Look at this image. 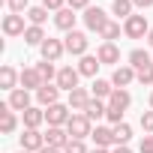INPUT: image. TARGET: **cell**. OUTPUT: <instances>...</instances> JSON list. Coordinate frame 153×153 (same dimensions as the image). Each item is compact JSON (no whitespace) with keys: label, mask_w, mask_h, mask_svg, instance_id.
<instances>
[{"label":"cell","mask_w":153,"mask_h":153,"mask_svg":"<svg viewBox=\"0 0 153 153\" xmlns=\"http://www.w3.org/2000/svg\"><path fill=\"white\" fill-rule=\"evenodd\" d=\"M147 33H150V24H147V15H132V18H126L123 21V36L126 39H147Z\"/></svg>","instance_id":"cell-3"},{"label":"cell","mask_w":153,"mask_h":153,"mask_svg":"<svg viewBox=\"0 0 153 153\" xmlns=\"http://www.w3.org/2000/svg\"><path fill=\"white\" fill-rule=\"evenodd\" d=\"M36 72L42 75V81H45V84H48V81H57V69H54L51 60H39V63H36Z\"/></svg>","instance_id":"cell-31"},{"label":"cell","mask_w":153,"mask_h":153,"mask_svg":"<svg viewBox=\"0 0 153 153\" xmlns=\"http://www.w3.org/2000/svg\"><path fill=\"white\" fill-rule=\"evenodd\" d=\"M81 18H84V27H87L90 33H99V30L111 21V18H108V12H105L102 6H90V9H84V15H81Z\"/></svg>","instance_id":"cell-5"},{"label":"cell","mask_w":153,"mask_h":153,"mask_svg":"<svg viewBox=\"0 0 153 153\" xmlns=\"http://www.w3.org/2000/svg\"><path fill=\"white\" fill-rule=\"evenodd\" d=\"M129 105H132V93L123 90V87H114V93H111V99H108V108H117V111L126 114Z\"/></svg>","instance_id":"cell-24"},{"label":"cell","mask_w":153,"mask_h":153,"mask_svg":"<svg viewBox=\"0 0 153 153\" xmlns=\"http://www.w3.org/2000/svg\"><path fill=\"white\" fill-rule=\"evenodd\" d=\"M33 96H36V102H39L42 108H48V105H57V102H60V87H57L54 81H48V84H42Z\"/></svg>","instance_id":"cell-12"},{"label":"cell","mask_w":153,"mask_h":153,"mask_svg":"<svg viewBox=\"0 0 153 153\" xmlns=\"http://www.w3.org/2000/svg\"><path fill=\"white\" fill-rule=\"evenodd\" d=\"M45 39H48V36H45V30H42V27H36V24H27V33H24V45H33V48H39Z\"/></svg>","instance_id":"cell-28"},{"label":"cell","mask_w":153,"mask_h":153,"mask_svg":"<svg viewBox=\"0 0 153 153\" xmlns=\"http://www.w3.org/2000/svg\"><path fill=\"white\" fill-rule=\"evenodd\" d=\"M138 153H153V135H144V138H141Z\"/></svg>","instance_id":"cell-40"},{"label":"cell","mask_w":153,"mask_h":153,"mask_svg":"<svg viewBox=\"0 0 153 153\" xmlns=\"http://www.w3.org/2000/svg\"><path fill=\"white\" fill-rule=\"evenodd\" d=\"M6 105H9L12 111H27V108L33 105V96H30V90H24V87H18V90H12V93H9V99H6Z\"/></svg>","instance_id":"cell-15"},{"label":"cell","mask_w":153,"mask_h":153,"mask_svg":"<svg viewBox=\"0 0 153 153\" xmlns=\"http://www.w3.org/2000/svg\"><path fill=\"white\" fill-rule=\"evenodd\" d=\"M96 57H99L102 66H120V48H117V42H102L96 48Z\"/></svg>","instance_id":"cell-11"},{"label":"cell","mask_w":153,"mask_h":153,"mask_svg":"<svg viewBox=\"0 0 153 153\" xmlns=\"http://www.w3.org/2000/svg\"><path fill=\"white\" fill-rule=\"evenodd\" d=\"M120 33H123V24H120V21H108V24L99 30V39H102V42H114V39H120Z\"/></svg>","instance_id":"cell-29"},{"label":"cell","mask_w":153,"mask_h":153,"mask_svg":"<svg viewBox=\"0 0 153 153\" xmlns=\"http://www.w3.org/2000/svg\"><path fill=\"white\" fill-rule=\"evenodd\" d=\"M39 153H63V150H57V147H42Z\"/></svg>","instance_id":"cell-43"},{"label":"cell","mask_w":153,"mask_h":153,"mask_svg":"<svg viewBox=\"0 0 153 153\" xmlns=\"http://www.w3.org/2000/svg\"><path fill=\"white\" fill-rule=\"evenodd\" d=\"M3 3H6V0H3Z\"/></svg>","instance_id":"cell-48"},{"label":"cell","mask_w":153,"mask_h":153,"mask_svg":"<svg viewBox=\"0 0 153 153\" xmlns=\"http://www.w3.org/2000/svg\"><path fill=\"white\" fill-rule=\"evenodd\" d=\"M90 93H93V99H111V93H114V84H111V78H93V84H90Z\"/></svg>","instance_id":"cell-23"},{"label":"cell","mask_w":153,"mask_h":153,"mask_svg":"<svg viewBox=\"0 0 153 153\" xmlns=\"http://www.w3.org/2000/svg\"><path fill=\"white\" fill-rule=\"evenodd\" d=\"M66 132H69V138L84 141V138H90V132H93V120H90L84 111H72V117H69V123H66Z\"/></svg>","instance_id":"cell-1"},{"label":"cell","mask_w":153,"mask_h":153,"mask_svg":"<svg viewBox=\"0 0 153 153\" xmlns=\"http://www.w3.org/2000/svg\"><path fill=\"white\" fill-rule=\"evenodd\" d=\"M6 6H9V12H12V15H27L30 0H6Z\"/></svg>","instance_id":"cell-34"},{"label":"cell","mask_w":153,"mask_h":153,"mask_svg":"<svg viewBox=\"0 0 153 153\" xmlns=\"http://www.w3.org/2000/svg\"><path fill=\"white\" fill-rule=\"evenodd\" d=\"M21 120H24V129H39L45 123V108L42 105H30L27 111H21Z\"/></svg>","instance_id":"cell-17"},{"label":"cell","mask_w":153,"mask_h":153,"mask_svg":"<svg viewBox=\"0 0 153 153\" xmlns=\"http://www.w3.org/2000/svg\"><path fill=\"white\" fill-rule=\"evenodd\" d=\"M27 21L36 24V27H42V24L48 21V9H45L42 3H39V6H30V9H27Z\"/></svg>","instance_id":"cell-30"},{"label":"cell","mask_w":153,"mask_h":153,"mask_svg":"<svg viewBox=\"0 0 153 153\" xmlns=\"http://www.w3.org/2000/svg\"><path fill=\"white\" fill-rule=\"evenodd\" d=\"M69 117H72V108L66 102H57V105H48L45 108V123L48 126H66Z\"/></svg>","instance_id":"cell-6"},{"label":"cell","mask_w":153,"mask_h":153,"mask_svg":"<svg viewBox=\"0 0 153 153\" xmlns=\"http://www.w3.org/2000/svg\"><path fill=\"white\" fill-rule=\"evenodd\" d=\"M42 84H45V81H42V75L36 72V66H27V69H21V87H24V90L36 93Z\"/></svg>","instance_id":"cell-21"},{"label":"cell","mask_w":153,"mask_h":153,"mask_svg":"<svg viewBox=\"0 0 153 153\" xmlns=\"http://www.w3.org/2000/svg\"><path fill=\"white\" fill-rule=\"evenodd\" d=\"M147 63H153V51H147V48H132L129 51V66L132 69H141Z\"/></svg>","instance_id":"cell-25"},{"label":"cell","mask_w":153,"mask_h":153,"mask_svg":"<svg viewBox=\"0 0 153 153\" xmlns=\"http://www.w3.org/2000/svg\"><path fill=\"white\" fill-rule=\"evenodd\" d=\"M18 129V114L3 102V105H0V132H3V135H12Z\"/></svg>","instance_id":"cell-19"},{"label":"cell","mask_w":153,"mask_h":153,"mask_svg":"<svg viewBox=\"0 0 153 153\" xmlns=\"http://www.w3.org/2000/svg\"><path fill=\"white\" fill-rule=\"evenodd\" d=\"M99 57L96 54H84L78 57V72H81V78H96V72H99Z\"/></svg>","instance_id":"cell-22"},{"label":"cell","mask_w":153,"mask_h":153,"mask_svg":"<svg viewBox=\"0 0 153 153\" xmlns=\"http://www.w3.org/2000/svg\"><path fill=\"white\" fill-rule=\"evenodd\" d=\"M18 141H21V150L39 153V150L45 147V132H39V129H24V132L18 135Z\"/></svg>","instance_id":"cell-7"},{"label":"cell","mask_w":153,"mask_h":153,"mask_svg":"<svg viewBox=\"0 0 153 153\" xmlns=\"http://www.w3.org/2000/svg\"><path fill=\"white\" fill-rule=\"evenodd\" d=\"M42 6L48 12H60V9H66V0H42Z\"/></svg>","instance_id":"cell-37"},{"label":"cell","mask_w":153,"mask_h":153,"mask_svg":"<svg viewBox=\"0 0 153 153\" xmlns=\"http://www.w3.org/2000/svg\"><path fill=\"white\" fill-rule=\"evenodd\" d=\"M111 153H132V150H129V144H120V147H114Z\"/></svg>","instance_id":"cell-42"},{"label":"cell","mask_w":153,"mask_h":153,"mask_svg":"<svg viewBox=\"0 0 153 153\" xmlns=\"http://www.w3.org/2000/svg\"><path fill=\"white\" fill-rule=\"evenodd\" d=\"M147 45L153 48V27H150V33H147Z\"/></svg>","instance_id":"cell-45"},{"label":"cell","mask_w":153,"mask_h":153,"mask_svg":"<svg viewBox=\"0 0 153 153\" xmlns=\"http://www.w3.org/2000/svg\"><path fill=\"white\" fill-rule=\"evenodd\" d=\"M0 87H3L6 93H12V90H18V87H21V72H18L15 66H9V63H3V66H0Z\"/></svg>","instance_id":"cell-8"},{"label":"cell","mask_w":153,"mask_h":153,"mask_svg":"<svg viewBox=\"0 0 153 153\" xmlns=\"http://www.w3.org/2000/svg\"><path fill=\"white\" fill-rule=\"evenodd\" d=\"M129 138H132V126L123 120V123H117L114 126V141H117V147L120 144H129Z\"/></svg>","instance_id":"cell-32"},{"label":"cell","mask_w":153,"mask_h":153,"mask_svg":"<svg viewBox=\"0 0 153 153\" xmlns=\"http://www.w3.org/2000/svg\"><path fill=\"white\" fill-rule=\"evenodd\" d=\"M90 99H93V93H90V87H75L72 93H66V105H69L72 111H84Z\"/></svg>","instance_id":"cell-13"},{"label":"cell","mask_w":153,"mask_h":153,"mask_svg":"<svg viewBox=\"0 0 153 153\" xmlns=\"http://www.w3.org/2000/svg\"><path fill=\"white\" fill-rule=\"evenodd\" d=\"M24 18L27 15H3V24H0V27H3V33L9 36V39H15V36H24L27 33V24H24Z\"/></svg>","instance_id":"cell-9"},{"label":"cell","mask_w":153,"mask_h":153,"mask_svg":"<svg viewBox=\"0 0 153 153\" xmlns=\"http://www.w3.org/2000/svg\"><path fill=\"white\" fill-rule=\"evenodd\" d=\"M90 138H93L96 147H117V141H114V126H93Z\"/></svg>","instance_id":"cell-18"},{"label":"cell","mask_w":153,"mask_h":153,"mask_svg":"<svg viewBox=\"0 0 153 153\" xmlns=\"http://www.w3.org/2000/svg\"><path fill=\"white\" fill-rule=\"evenodd\" d=\"M141 129H144V135H153V108L141 114Z\"/></svg>","instance_id":"cell-36"},{"label":"cell","mask_w":153,"mask_h":153,"mask_svg":"<svg viewBox=\"0 0 153 153\" xmlns=\"http://www.w3.org/2000/svg\"><path fill=\"white\" fill-rule=\"evenodd\" d=\"M111 15H117V18H132L135 15V3H132V0H114V3H111Z\"/></svg>","instance_id":"cell-27"},{"label":"cell","mask_w":153,"mask_h":153,"mask_svg":"<svg viewBox=\"0 0 153 153\" xmlns=\"http://www.w3.org/2000/svg\"><path fill=\"white\" fill-rule=\"evenodd\" d=\"M63 45H66V54H72V57H84L87 48H90V39H87L84 30H69V33L63 36Z\"/></svg>","instance_id":"cell-2"},{"label":"cell","mask_w":153,"mask_h":153,"mask_svg":"<svg viewBox=\"0 0 153 153\" xmlns=\"http://www.w3.org/2000/svg\"><path fill=\"white\" fill-rule=\"evenodd\" d=\"M132 81H135V69H132L129 63L114 66V72H111V84H114V87H123V90H126Z\"/></svg>","instance_id":"cell-16"},{"label":"cell","mask_w":153,"mask_h":153,"mask_svg":"<svg viewBox=\"0 0 153 153\" xmlns=\"http://www.w3.org/2000/svg\"><path fill=\"white\" fill-rule=\"evenodd\" d=\"M69 141H72V138H69L66 126H48V132H45V147H57V150H63Z\"/></svg>","instance_id":"cell-14"},{"label":"cell","mask_w":153,"mask_h":153,"mask_svg":"<svg viewBox=\"0 0 153 153\" xmlns=\"http://www.w3.org/2000/svg\"><path fill=\"white\" fill-rule=\"evenodd\" d=\"M78 81H81V72H78V66H60L57 69V87L60 90H66V93H72L75 87H78Z\"/></svg>","instance_id":"cell-4"},{"label":"cell","mask_w":153,"mask_h":153,"mask_svg":"<svg viewBox=\"0 0 153 153\" xmlns=\"http://www.w3.org/2000/svg\"><path fill=\"white\" fill-rule=\"evenodd\" d=\"M105 120H108L111 126H117V123H123V111H117V108H108V114H105Z\"/></svg>","instance_id":"cell-38"},{"label":"cell","mask_w":153,"mask_h":153,"mask_svg":"<svg viewBox=\"0 0 153 153\" xmlns=\"http://www.w3.org/2000/svg\"><path fill=\"white\" fill-rule=\"evenodd\" d=\"M135 81H138V84H144V87H150V84H153V63H147V66L135 69Z\"/></svg>","instance_id":"cell-33"},{"label":"cell","mask_w":153,"mask_h":153,"mask_svg":"<svg viewBox=\"0 0 153 153\" xmlns=\"http://www.w3.org/2000/svg\"><path fill=\"white\" fill-rule=\"evenodd\" d=\"M132 3H135V9H141V12H144V9H150V6H153V0H132Z\"/></svg>","instance_id":"cell-41"},{"label":"cell","mask_w":153,"mask_h":153,"mask_svg":"<svg viewBox=\"0 0 153 153\" xmlns=\"http://www.w3.org/2000/svg\"><path fill=\"white\" fill-rule=\"evenodd\" d=\"M150 108H153V93H150Z\"/></svg>","instance_id":"cell-46"},{"label":"cell","mask_w":153,"mask_h":153,"mask_svg":"<svg viewBox=\"0 0 153 153\" xmlns=\"http://www.w3.org/2000/svg\"><path fill=\"white\" fill-rule=\"evenodd\" d=\"M66 6L75 9V12H78V9L84 12V9H90V0H66Z\"/></svg>","instance_id":"cell-39"},{"label":"cell","mask_w":153,"mask_h":153,"mask_svg":"<svg viewBox=\"0 0 153 153\" xmlns=\"http://www.w3.org/2000/svg\"><path fill=\"white\" fill-rule=\"evenodd\" d=\"M18 153H27V150H18Z\"/></svg>","instance_id":"cell-47"},{"label":"cell","mask_w":153,"mask_h":153,"mask_svg":"<svg viewBox=\"0 0 153 153\" xmlns=\"http://www.w3.org/2000/svg\"><path fill=\"white\" fill-rule=\"evenodd\" d=\"M84 114H87L90 120H102V117L108 114V102H105V99H90L87 108H84Z\"/></svg>","instance_id":"cell-26"},{"label":"cell","mask_w":153,"mask_h":153,"mask_svg":"<svg viewBox=\"0 0 153 153\" xmlns=\"http://www.w3.org/2000/svg\"><path fill=\"white\" fill-rule=\"evenodd\" d=\"M75 21H78V15H75V9H60V12H54V27L57 30H63V33H69V30H75Z\"/></svg>","instance_id":"cell-20"},{"label":"cell","mask_w":153,"mask_h":153,"mask_svg":"<svg viewBox=\"0 0 153 153\" xmlns=\"http://www.w3.org/2000/svg\"><path fill=\"white\" fill-rule=\"evenodd\" d=\"M63 153H90V150H87V144H84V141L72 138V141H69V144L63 147Z\"/></svg>","instance_id":"cell-35"},{"label":"cell","mask_w":153,"mask_h":153,"mask_svg":"<svg viewBox=\"0 0 153 153\" xmlns=\"http://www.w3.org/2000/svg\"><path fill=\"white\" fill-rule=\"evenodd\" d=\"M39 51H42V60H51V63H57V60L66 54V45H63V39H54V36H48V39L39 45Z\"/></svg>","instance_id":"cell-10"},{"label":"cell","mask_w":153,"mask_h":153,"mask_svg":"<svg viewBox=\"0 0 153 153\" xmlns=\"http://www.w3.org/2000/svg\"><path fill=\"white\" fill-rule=\"evenodd\" d=\"M90 153H111V150H108V147H93Z\"/></svg>","instance_id":"cell-44"}]
</instances>
